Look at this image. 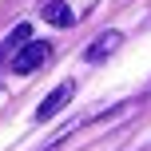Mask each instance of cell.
I'll return each instance as SVG.
<instances>
[{
	"label": "cell",
	"mask_w": 151,
	"mask_h": 151,
	"mask_svg": "<svg viewBox=\"0 0 151 151\" xmlns=\"http://www.w3.org/2000/svg\"><path fill=\"white\" fill-rule=\"evenodd\" d=\"M48 52H52V44H44V40H28V44H20V52L12 56V72H16V76L36 72L40 64L48 60Z\"/></svg>",
	"instance_id": "1"
},
{
	"label": "cell",
	"mask_w": 151,
	"mask_h": 151,
	"mask_svg": "<svg viewBox=\"0 0 151 151\" xmlns=\"http://www.w3.org/2000/svg\"><path fill=\"white\" fill-rule=\"evenodd\" d=\"M119 44H123V32L107 28V32H99V36H96V40L88 44V52H83V60H88V64H104V60H107V56H111V52H115Z\"/></svg>",
	"instance_id": "2"
},
{
	"label": "cell",
	"mask_w": 151,
	"mask_h": 151,
	"mask_svg": "<svg viewBox=\"0 0 151 151\" xmlns=\"http://www.w3.org/2000/svg\"><path fill=\"white\" fill-rule=\"evenodd\" d=\"M72 96H76V83H72V80H68V83H60V88H56V91H52V96H48V99H44V104H40V107H36V119H40V123H48V119H52V115H56V111H60V107H64V104H68V99H72Z\"/></svg>",
	"instance_id": "3"
},
{
	"label": "cell",
	"mask_w": 151,
	"mask_h": 151,
	"mask_svg": "<svg viewBox=\"0 0 151 151\" xmlns=\"http://www.w3.org/2000/svg\"><path fill=\"white\" fill-rule=\"evenodd\" d=\"M44 20L56 24V28H72L76 16H72V8L64 4V0H48V4H44Z\"/></svg>",
	"instance_id": "4"
},
{
	"label": "cell",
	"mask_w": 151,
	"mask_h": 151,
	"mask_svg": "<svg viewBox=\"0 0 151 151\" xmlns=\"http://www.w3.org/2000/svg\"><path fill=\"white\" fill-rule=\"evenodd\" d=\"M32 40V24H16L12 32H8V40H4V52H16L20 44H28Z\"/></svg>",
	"instance_id": "5"
}]
</instances>
